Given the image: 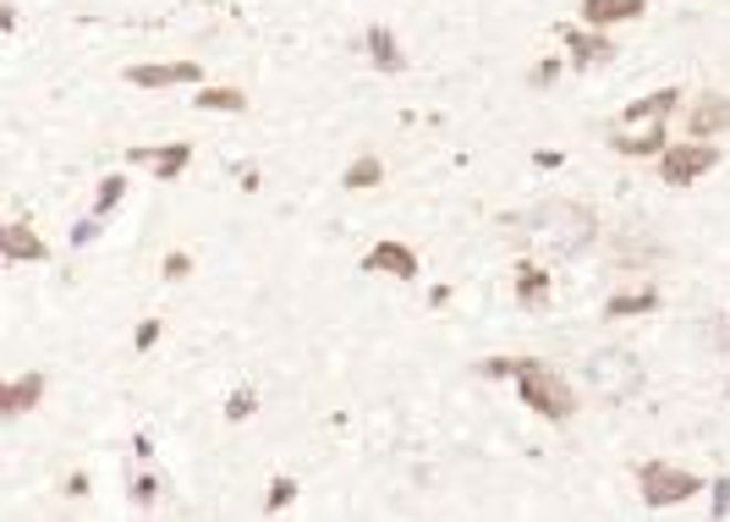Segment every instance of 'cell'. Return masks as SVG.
<instances>
[{
	"mask_svg": "<svg viewBox=\"0 0 730 522\" xmlns=\"http://www.w3.org/2000/svg\"><path fill=\"white\" fill-rule=\"evenodd\" d=\"M483 374H511L517 390H522V401H528L539 418H550V424H566V418L577 413L572 385H566L550 363H539V357H494V363H483Z\"/></svg>",
	"mask_w": 730,
	"mask_h": 522,
	"instance_id": "1",
	"label": "cell"
},
{
	"mask_svg": "<svg viewBox=\"0 0 730 522\" xmlns=\"http://www.w3.org/2000/svg\"><path fill=\"white\" fill-rule=\"evenodd\" d=\"M587 390L598 396V401H609V407H620V401H632L637 390H643V357L626 347H598L587 357L583 368Z\"/></svg>",
	"mask_w": 730,
	"mask_h": 522,
	"instance_id": "2",
	"label": "cell"
},
{
	"mask_svg": "<svg viewBox=\"0 0 730 522\" xmlns=\"http://www.w3.org/2000/svg\"><path fill=\"white\" fill-rule=\"evenodd\" d=\"M528 237L550 242L555 253H583L587 242H593V215L577 209V203H544V209H533Z\"/></svg>",
	"mask_w": 730,
	"mask_h": 522,
	"instance_id": "3",
	"label": "cell"
},
{
	"mask_svg": "<svg viewBox=\"0 0 730 522\" xmlns=\"http://www.w3.org/2000/svg\"><path fill=\"white\" fill-rule=\"evenodd\" d=\"M637 484H643V507H681V501H692V495L703 490L698 473L670 468V462H648V468L637 473Z\"/></svg>",
	"mask_w": 730,
	"mask_h": 522,
	"instance_id": "4",
	"label": "cell"
},
{
	"mask_svg": "<svg viewBox=\"0 0 730 522\" xmlns=\"http://www.w3.org/2000/svg\"><path fill=\"white\" fill-rule=\"evenodd\" d=\"M720 166V149L715 144H670L665 155H659V176L670 181V187H692V181H703V176Z\"/></svg>",
	"mask_w": 730,
	"mask_h": 522,
	"instance_id": "5",
	"label": "cell"
},
{
	"mask_svg": "<svg viewBox=\"0 0 730 522\" xmlns=\"http://www.w3.org/2000/svg\"><path fill=\"white\" fill-rule=\"evenodd\" d=\"M0 253H6V264H44L50 248L28 220H11V226H0Z\"/></svg>",
	"mask_w": 730,
	"mask_h": 522,
	"instance_id": "6",
	"label": "cell"
},
{
	"mask_svg": "<svg viewBox=\"0 0 730 522\" xmlns=\"http://www.w3.org/2000/svg\"><path fill=\"white\" fill-rule=\"evenodd\" d=\"M363 270H374V275H396V281H413V275H418V253H413L407 242H379V248H368Z\"/></svg>",
	"mask_w": 730,
	"mask_h": 522,
	"instance_id": "7",
	"label": "cell"
},
{
	"mask_svg": "<svg viewBox=\"0 0 730 522\" xmlns=\"http://www.w3.org/2000/svg\"><path fill=\"white\" fill-rule=\"evenodd\" d=\"M44 390H50V379H44V374L6 379V385H0V413H6V418H17V413H28L33 401H44Z\"/></svg>",
	"mask_w": 730,
	"mask_h": 522,
	"instance_id": "8",
	"label": "cell"
},
{
	"mask_svg": "<svg viewBox=\"0 0 730 522\" xmlns=\"http://www.w3.org/2000/svg\"><path fill=\"white\" fill-rule=\"evenodd\" d=\"M687 127H692V138H715V133H726L730 127V94H703V100L692 105Z\"/></svg>",
	"mask_w": 730,
	"mask_h": 522,
	"instance_id": "9",
	"label": "cell"
},
{
	"mask_svg": "<svg viewBox=\"0 0 730 522\" xmlns=\"http://www.w3.org/2000/svg\"><path fill=\"white\" fill-rule=\"evenodd\" d=\"M204 72L192 61H176V66H127V83L138 88H176V83H198Z\"/></svg>",
	"mask_w": 730,
	"mask_h": 522,
	"instance_id": "10",
	"label": "cell"
},
{
	"mask_svg": "<svg viewBox=\"0 0 730 522\" xmlns=\"http://www.w3.org/2000/svg\"><path fill=\"white\" fill-rule=\"evenodd\" d=\"M187 160H192V149H187V144H170V149H133V166L154 171L159 181H176V176L187 171Z\"/></svg>",
	"mask_w": 730,
	"mask_h": 522,
	"instance_id": "11",
	"label": "cell"
},
{
	"mask_svg": "<svg viewBox=\"0 0 730 522\" xmlns=\"http://www.w3.org/2000/svg\"><path fill=\"white\" fill-rule=\"evenodd\" d=\"M517 297H522L528 314H544V309H550V270L522 264V270H517Z\"/></svg>",
	"mask_w": 730,
	"mask_h": 522,
	"instance_id": "12",
	"label": "cell"
},
{
	"mask_svg": "<svg viewBox=\"0 0 730 522\" xmlns=\"http://www.w3.org/2000/svg\"><path fill=\"white\" fill-rule=\"evenodd\" d=\"M643 6L648 0H583V17L593 28H609V22H632V17H643Z\"/></svg>",
	"mask_w": 730,
	"mask_h": 522,
	"instance_id": "13",
	"label": "cell"
},
{
	"mask_svg": "<svg viewBox=\"0 0 730 522\" xmlns=\"http://www.w3.org/2000/svg\"><path fill=\"white\" fill-rule=\"evenodd\" d=\"M368 55H374L379 72H401L407 66V55H401V44H396L390 28H368Z\"/></svg>",
	"mask_w": 730,
	"mask_h": 522,
	"instance_id": "14",
	"label": "cell"
},
{
	"mask_svg": "<svg viewBox=\"0 0 730 522\" xmlns=\"http://www.w3.org/2000/svg\"><path fill=\"white\" fill-rule=\"evenodd\" d=\"M659 309V292H615L604 303V320H632V314H654Z\"/></svg>",
	"mask_w": 730,
	"mask_h": 522,
	"instance_id": "15",
	"label": "cell"
},
{
	"mask_svg": "<svg viewBox=\"0 0 730 522\" xmlns=\"http://www.w3.org/2000/svg\"><path fill=\"white\" fill-rule=\"evenodd\" d=\"M670 111H676V88H659V94H648V100L626 105V122H665Z\"/></svg>",
	"mask_w": 730,
	"mask_h": 522,
	"instance_id": "16",
	"label": "cell"
},
{
	"mask_svg": "<svg viewBox=\"0 0 730 522\" xmlns=\"http://www.w3.org/2000/svg\"><path fill=\"white\" fill-rule=\"evenodd\" d=\"M566 50H572V61H583V66H598V61H609L615 50L604 44V39H593V33H577V28H566Z\"/></svg>",
	"mask_w": 730,
	"mask_h": 522,
	"instance_id": "17",
	"label": "cell"
},
{
	"mask_svg": "<svg viewBox=\"0 0 730 522\" xmlns=\"http://www.w3.org/2000/svg\"><path fill=\"white\" fill-rule=\"evenodd\" d=\"M620 155H665V122H654L648 133H632V138H609Z\"/></svg>",
	"mask_w": 730,
	"mask_h": 522,
	"instance_id": "18",
	"label": "cell"
},
{
	"mask_svg": "<svg viewBox=\"0 0 730 522\" xmlns=\"http://www.w3.org/2000/svg\"><path fill=\"white\" fill-rule=\"evenodd\" d=\"M198 111H248V94H237V88H204Z\"/></svg>",
	"mask_w": 730,
	"mask_h": 522,
	"instance_id": "19",
	"label": "cell"
},
{
	"mask_svg": "<svg viewBox=\"0 0 730 522\" xmlns=\"http://www.w3.org/2000/svg\"><path fill=\"white\" fill-rule=\"evenodd\" d=\"M379 181H385V166L374 155H363L357 166H346V187H379Z\"/></svg>",
	"mask_w": 730,
	"mask_h": 522,
	"instance_id": "20",
	"label": "cell"
},
{
	"mask_svg": "<svg viewBox=\"0 0 730 522\" xmlns=\"http://www.w3.org/2000/svg\"><path fill=\"white\" fill-rule=\"evenodd\" d=\"M122 192H127V181H122V176H105V187H100V203H94V215L105 220V215H111V209L122 203Z\"/></svg>",
	"mask_w": 730,
	"mask_h": 522,
	"instance_id": "21",
	"label": "cell"
},
{
	"mask_svg": "<svg viewBox=\"0 0 730 522\" xmlns=\"http://www.w3.org/2000/svg\"><path fill=\"white\" fill-rule=\"evenodd\" d=\"M253 407H259V396H253V390H237V396L226 401V418H237V424H242V418H253Z\"/></svg>",
	"mask_w": 730,
	"mask_h": 522,
	"instance_id": "22",
	"label": "cell"
},
{
	"mask_svg": "<svg viewBox=\"0 0 730 522\" xmlns=\"http://www.w3.org/2000/svg\"><path fill=\"white\" fill-rule=\"evenodd\" d=\"M292 495H296V484H292V479H275V484H270V512H281V507H286Z\"/></svg>",
	"mask_w": 730,
	"mask_h": 522,
	"instance_id": "23",
	"label": "cell"
},
{
	"mask_svg": "<svg viewBox=\"0 0 730 522\" xmlns=\"http://www.w3.org/2000/svg\"><path fill=\"white\" fill-rule=\"evenodd\" d=\"M187 270H192V259H187V253H170V259H165V275H170V281H181Z\"/></svg>",
	"mask_w": 730,
	"mask_h": 522,
	"instance_id": "24",
	"label": "cell"
},
{
	"mask_svg": "<svg viewBox=\"0 0 730 522\" xmlns=\"http://www.w3.org/2000/svg\"><path fill=\"white\" fill-rule=\"evenodd\" d=\"M133 495H138V507H148V501L159 495V484H154V479H138V484H133Z\"/></svg>",
	"mask_w": 730,
	"mask_h": 522,
	"instance_id": "25",
	"label": "cell"
},
{
	"mask_svg": "<svg viewBox=\"0 0 730 522\" xmlns=\"http://www.w3.org/2000/svg\"><path fill=\"white\" fill-rule=\"evenodd\" d=\"M154 342H159V325H154V320H148L144 331H138V352H148V347H154Z\"/></svg>",
	"mask_w": 730,
	"mask_h": 522,
	"instance_id": "26",
	"label": "cell"
}]
</instances>
